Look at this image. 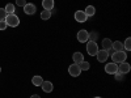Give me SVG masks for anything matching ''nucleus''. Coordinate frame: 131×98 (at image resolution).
<instances>
[{
    "instance_id": "nucleus-8",
    "label": "nucleus",
    "mask_w": 131,
    "mask_h": 98,
    "mask_svg": "<svg viewBox=\"0 0 131 98\" xmlns=\"http://www.w3.org/2000/svg\"><path fill=\"white\" fill-rule=\"evenodd\" d=\"M24 12H25V15H34L37 12V8L33 3H26L24 5Z\"/></svg>"
},
{
    "instance_id": "nucleus-14",
    "label": "nucleus",
    "mask_w": 131,
    "mask_h": 98,
    "mask_svg": "<svg viewBox=\"0 0 131 98\" xmlns=\"http://www.w3.org/2000/svg\"><path fill=\"white\" fill-rule=\"evenodd\" d=\"M112 48H113L114 51H123V50H125V48H123V43L119 42V41H115V42L112 43Z\"/></svg>"
},
{
    "instance_id": "nucleus-21",
    "label": "nucleus",
    "mask_w": 131,
    "mask_h": 98,
    "mask_svg": "<svg viewBox=\"0 0 131 98\" xmlns=\"http://www.w3.org/2000/svg\"><path fill=\"white\" fill-rule=\"evenodd\" d=\"M123 48L127 50V51L131 50V38H130V37L126 38V41H125V43H123Z\"/></svg>"
},
{
    "instance_id": "nucleus-7",
    "label": "nucleus",
    "mask_w": 131,
    "mask_h": 98,
    "mask_svg": "<svg viewBox=\"0 0 131 98\" xmlns=\"http://www.w3.org/2000/svg\"><path fill=\"white\" fill-rule=\"evenodd\" d=\"M89 39V33L86 31V30H80L78 33V41L80 43H86Z\"/></svg>"
},
{
    "instance_id": "nucleus-19",
    "label": "nucleus",
    "mask_w": 131,
    "mask_h": 98,
    "mask_svg": "<svg viewBox=\"0 0 131 98\" xmlns=\"http://www.w3.org/2000/svg\"><path fill=\"white\" fill-rule=\"evenodd\" d=\"M78 65L80 67V69H81V71H88V69H89V67H91V65H89V63H88V62H85V60L80 62Z\"/></svg>"
},
{
    "instance_id": "nucleus-20",
    "label": "nucleus",
    "mask_w": 131,
    "mask_h": 98,
    "mask_svg": "<svg viewBox=\"0 0 131 98\" xmlns=\"http://www.w3.org/2000/svg\"><path fill=\"white\" fill-rule=\"evenodd\" d=\"M50 17H51V10L43 9L42 12H41V18H42V20H49Z\"/></svg>"
},
{
    "instance_id": "nucleus-17",
    "label": "nucleus",
    "mask_w": 131,
    "mask_h": 98,
    "mask_svg": "<svg viewBox=\"0 0 131 98\" xmlns=\"http://www.w3.org/2000/svg\"><path fill=\"white\" fill-rule=\"evenodd\" d=\"M5 12H7V15H13L15 13V10H16V8H15V4H12V3H8L7 5H5Z\"/></svg>"
},
{
    "instance_id": "nucleus-3",
    "label": "nucleus",
    "mask_w": 131,
    "mask_h": 98,
    "mask_svg": "<svg viewBox=\"0 0 131 98\" xmlns=\"http://www.w3.org/2000/svg\"><path fill=\"white\" fill-rule=\"evenodd\" d=\"M86 52L91 56H96V54L98 52V45L94 41H88L86 42Z\"/></svg>"
},
{
    "instance_id": "nucleus-27",
    "label": "nucleus",
    "mask_w": 131,
    "mask_h": 98,
    "mask_svg": "<svg viewBox=\"0 0 131 98\" xmlns=\"http://www.w3.org/2000/svg\"><path fill=\"white\" fill-rule=\"evenodd\" d=\"M94 98H101V97H94Z\"/></svg>"
},
{
    "instance_id": "nucleus-9",
    "label": "nucleus",
    "mask_w": 131,
    "mask_h": 98,
    "mask_svg": "<svg viewBox=\"0 0 131 98\" xmlns=\"http://www.w3.org/2000/svg\"><path fill=\"white\" fill-rule=\"evenodd\" d=\"M130 69H131V65H130L128 63H126V62L119 63V65H118V72H119V73H122V75L128 73Z\"/></svg>"
},
{
    "instance_id": "nucleus-25",
    "label": "nucleus",
    "mask_w": 131,
    "mask_h": 98,
    "mask_svg": "<svg viewBox=\"0 0 131 98\" xmlns=\"http://www.w3.org/2000/svg\"><path fill=\"white\" fill-rule=\"evenodd\" d=\"M115 79H117L118 81L123 80V75H122V73H119V72H117V73H115Z\"/></svg>"
},
{
    "instance_id": "nucleus-15",
    "label": "nucleus",
    "mask_w": 131,
    "mask_h": 98,
    "mask_svg": "<svg viewBox=\"0 0 131 98\" xmlns=\"http://www.w3.org/2000/svg\"><path fill=\"white\" fill-rule=\"evenodd\" d=\"M112 41L109 39V38H104L102 39V50H106V51H109V50H112Z\"/></svg>"
},
{
    "instance_id": "nucleus-2",
    "label": "nucleus",
    "mask_w": 131,
    "mask_h": 98,
    "mask_svg": "<svg viewBox=\"0 0 131 98\" xmlns=\"http://www.w3.org/2000/svg\"><path fill=\"white\" fill-rule=\"evenodd\" d=\"M4 21L7 22V25L10 26V28H17V26L20 25V18H18V16H16L15 13H13V15H8Z\"/></svg>"
},
{
    "instance_id": "nucleus-16",
    "label": "nucleus",
    "mask_w": 131,
    "mask_h": 98,
    "mask_svg": "<svg viewBox=\"0 0 131 98\" xmlns=\"http://www.w3.org/2000/svg\"><path fill=\"white\" fill-rule=\"evenodd\" d=\"M84 13L86 15V17H92V16H94V13H96V8H94L93 5H88V7L85 8Z\"/></svg>"
},
{
    "instance_id": "nucleus-24",
    "label": "nucleus",
    "mask_w": 131,
    "mask_h": 98,
    "mask_svg": "<svg viewBox=\"0 0 131 98\" xmlns=\"http://www.w3.org/2000/svg\"><path fill=\"white\" fill-rule=\"evenodd\" d=\"M7 28H8V25L5 21H0V30H5Z\"/></svg>"
},
{
    "instance_id": "nucleus-10",
    "label": "nucleus",
    "mask_w": 131,
    "mask_h": 98,
    "mask_svg": "<svg viewBox=\"0 0 131 98\" xmlns=\"http://www.w3.org/2000/svg\"><path fill=\"white\" fill-rule=\"evenodd\" d=\"M75 20L78 21V22H85V21L88 20V17L84 13V10H76L75 12Z\"/></svg>"
},
{
    "instance_id": "nucleus-12",
    "label": "nucleus",
    "mask_w": 131,
    "mask_h": 98,
    "mask_svg": "<svg viewBox=\"0 0 131 98\" xmlns=\"http://www.w3.org/2000/svg\"><path fill=\"white\" fill-rule=\"evenodd\" d=\"M54 0H42V7L45 8L46 10H51L54 8Z\"/></svg>"
},
{
    "instance_id": "nucleus-6",
    "label": "nucleus",
    "mask_w": 131,
    "mask_h": 98,
    "mask_svg": "<svg viewBox=\"0 0 131 98\" xmlns=\"http://www.w3.org/2000/svg\"><path fill=\"white\" fill-rule=\"evenodd\" d=\"M105 71H106V73H109V75H115L117 72H118V64H115V63H107L106 65H105Z\"/></svg>"
},
{
    "instance_id": "nucleus-5",
    "label": "nucleus",
    "mask_w": 131,
    "mask_h": 98,
    "mask_svg": "<svg viewBox=\"0 0 131 98\" xmlns=\"http://www.w3.org/2000/svg\"><path fill=\"white\" fill-rule=\"evenodd\" d=\"M96 56H97V60L100 62V63H105L109 58V51L106 50H98V52L96 54Z\"/></svg>"
},
{
    "instance_id": "nucleus-23",
    "label": "nucleus",
    "mask_w": 131,
    "mask_h": 98,
    "mask_svg": "<svg viewBox=\"0 0 131 98\" xmlns=\"http://www.w3.org/2000/svg\"><path fill=\"white\" fill-rule=\"evenodd\" d=\"M26 4V0H16V5L18 7H24Z\"/></svg>"
},
{
    "instance_id": "nucleus-13",
    "label": "nucleus",
    "mask_w": 131,
    "mask_h": 98,
    "mask_svg": "<svg viewBox=\"0 0 131 98\" xmlns=\"http://www.w3.org/2000/svg\"><path fill=\"white\" fill-rule=\"evenodd\" d=\"M72 59H73V63H75V64H79L80 62L84 60V55H83L81 52H73Z\"/></svg>"
},
{
    "instance_id": "nucleus-28",
    "label": "nucleus",
    "mask_w": 131,
    "mask_h": 98,
    "mask_svg": "<svg viewBox=\"0 0 131 98\" xmlns=\"http://www.w3.org/2000/svg\"><path fill=\"white\" fill-rule=\"evenodd\" d=\"M0 72H2V67H0Z\"/></svg>"
},
{
    "instance_id": "nucleus-11",
    "label": "nucleus",
    "mask_w": 131,
    "mask_h": 98,
    "mask_svg": "<svg viewBox=\"0 0 131 98\" xmlns=\"http://www.w3.org/2000/svg\"><path fill=\"white\" fill-rule=\"evenodd\" d=\"M41 86H42V90L45 93H51L52 89H54V85H52L51 81H43Z\"/></svg>"
},
{
    "instance_id": "nucleus-4",
    "label": "nucleus",
    "mask_w": 131,
    "mask_h": 98,
    "mask_svg": "<svg viewBox=\"0 0 131 98\" xmlns=\"http://www.w3.org/2000/svg\"><path fill=\"white\" fill-rule=\"evenodd\" d=\"M68 73L72 76V77H78V76H80V73H81V69H80V67L78 64L73 63L68 67Z\"/></svg>"
},
{
    "instance_id": "nucleus-18",
    "label": "nucleus",
    "mask_w": 131,
    "mask_h": 98,
    "mask_svg": "<svg viewBox=\"0 0 131 98\" xmlns=\"http://www.w3.org/2000/svg\"><path fill=\"white\" fill-rule=\"evenodd\" d=\"M31 82L34 86H41L42 82H43V79L41 77V76H34V77L31 79Z\"/></svg>"
},
{
    "instance_id": "nucleus-1",
    "label": "nucleus",
    "mask_w": 131,
    "mask_h": 98,
    "mask_svg": "<svg viewBox=\"0 0 131 98\" xmlns=\"http://www.w3.org/2000/svg\"><path fill=\"white\" fill-rule=\"evenodd\" d=\"M126 59H127V54H126L125 51H114V52L112 54V60H113V63H115V64L123 63Z\"/></svg>"
},
{
    "instance_id": "nucleus-22",
    "label": "nucleus",
    "mask_w": 131,
    "mask_h": 98,
    "mask_svg": "<svg viewBox=\"0 0 131 98\" xmlns=\"http://www.w3.org/2000/svg\"><path fill=\"white\" fill-rule=\"evenodd\" d=\"M7 12H5V9L4 8H0V21H4L7 18Z\"/></svg>"
},
{
    "instance_id": "nucleus-26",
    "label": "nucleus",
    "mask_w": 131,
    "mask_h": 98,
    "mask_svg": "<svg viewBox=\"0 0 131 98\" xmlns=\"http://www.w3.org/2000/svg\"><path fill=\"white\" fill-rule=\"evenodd\" d=\"M30 98H41V97H39V95H38V94H33V95H31V97H30Z\"/></svg>"
}]
</instances>
